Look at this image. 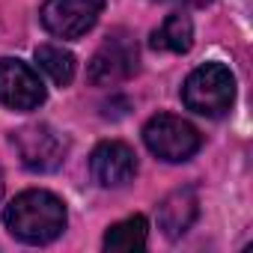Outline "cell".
Returning a JSON list of instances; mask_svg holds the SVG:
<instances>
[{
  "label": "cell",
  "instance_id": "obj_7",
  "mask_svg": "<svg viewBox=\"0 0 253 253\" xmlns=\"http://www.w3.org/2000/svg\"><path fill=\"white\" fill-rule=\"evenodd\" d=\"M45 84L18 57H0V104L9 110H36L45 104Z\"/></svg>",
  "mask_w": 253,
  "mask_h": 253
},
{
  "label": "cell",
  "instance_id": "obj_12",
  "mask_svg": "<svg viewBox=\"0 0 253 253\" xmlns=\"http://www.w3.org/2000/svg\"><path fill=\"white\" fill-rule=\"evenodd\" d=\"M36 63H39V69H42L57 86H69L72 78H75V69H78L75 54L66 51L63 45H39V48H36Z\"/></svg>",
  "mask_w": 253,
  "mask_h": 253
},
{
  "label": "cell",
  "instance_id": "obj_4",
  "mask_svg": "<svg viewBox=\"0 0 253 253\" xmlns=\"http://www.w3.org/2000/svg\"><path fill=\"white\" fill-rule=\"evenodd\" d=\"M137 63H140L137 42L125 30H113L101 42V48L92 54L86 75L95 86H116V84L128 81L137 72Z\"/></svg>",
  "mask_w": 253,
  "mask_h": 253
},
{
  "label": "cell",
  "instance_id": "obj_2",
  "mask_svg": "<svg viewBox=\"0 0 253 253\" xmlns=\"http://www.w3.org/2000/svg\"><path fill=\"white\" fill-rule=\"evenodd\" d=\"M182 101L188 110L217 119L223 113H229L232 101H235V78L223 63H203L197 66L185 86H182Z\"/></svg>",
  "mask_w": 253,
  "mask_h": 253
},
{
  "label": "cell",
  "instance_id": "obj_8",
  "mask_svg": "<svg viewBox=\"0 0 253 253\" xmlns=\"http://www.w3.org/2000/svg\"><path fill=\"white\" fill-rule=\"evenodd\" d=\"M89 173L101 188H122L137 176V155L122 140H104L89 155Z\"/></svg>",
  "mask_w": 253,
  "mask_h": 253
},
{
  "label": "cell",
  "instance_id": "obj_13",
  "mask_svg": "<svg viewBox=\"0 0 253 253\" xmlns=\"http://www.w3.org/2000/svg\"><path fill=\"white\" fill-rule=\"evenodd\" d=\"M182 3H191V6H206L209 0H182Z\"/></svg>",
  "mask_w": 253,
  "mask_h": 253
},
{
  "label": "cell",
  "instance_id": "obj_1",
  "mask_svg": "<svg viewBox=\"0 0 253 253\" xmlns=\"http://www.w3.org/2000/svg\"><path fill=\"white\" fill-rule=\"evenodd\" d=\"M66 220H69L66 203L57 194L42 191V188L18 194L3 211L6 229L24 244H48L60 238L66 229Z\"/></svg>",
  "mask_w": 253,
  "mask_h": 253
},
{
  "label": "cell",
  "instance_id": "obj_9",
  "mask_svg": "<svg viewBox=\"0 0 253 253\" xmlns=\"http://www.w3.org/2000/svg\"><path fill=\"white\" fill-rule=\"evenodd\" d=\"M197 211H200V203L194 188H179L158 206V223L170 238H179L191 229V223L197 220Z\"/></svg>",
  "mask_w": 253,
  "mask_h": 253
},
{
  "label": "cell",
  "instance_id": "obj_5",
  "mask_svg": "<svg viewBox=\"0 0 253 253\" xmlns=\"http://www.w3.org/2000/svg\"><path fill=\"white\" fill-rule=\"evenodd\" d=\"M12 143L21 155V164L33 173H51L66 161L69 143L66 137L51 128V125L39 122V125H24L12 134Z\"/></svg>",
  "mask_w": 253,
  "mask_h": 253
},
{
  "label": "cell",
  "instance_id": "obj_10",
  "mask_svg": "<svg viewBox=\"0 0 253 253\" xmlns=\"http://www.w3.org/2000/svg\"><path fill=\"white\" fill-rule=\"evenodd\" d=\"M149 45L155 51H170V54H188L194 45V24L185 12H173L164 18V24L152 33Z\"/></svg>",
  "mask_w": 253,
  "mask_h": 253
},
{
  "label": "cell",
  "instance_id": "obj_3",
  "mask_svg": "<svg viewBox=\"0 0 253 253\" xmlns=\"http://www.w3.org/2000/svg\"><path fill=\"white\" fill-rule=\"evenodd\" d=\"M143 143L152 155H158L161 161H170V164H182L188 158L197 155L203 137L194 125L182 116H173V113H158L146 122L143 128Z\"/></svg>",
  "mask_w": 253,
  "mask_h": 253
},
{
  "label": "cell",
  "instance_id": "obj_11",
  "mask_svg": "<svg viewBox=\"0 0 253 253\" xmlns=\"http://www.w3.org/2000/svg\"><path fill=\"white\" fill-rule=\"evenodd\" d=\"M146 235H149V223L143 214H131L119 223H113L104 232V250H119V253H131V250H143L146 247Z\"/></svg>",
  "mask_w": 253,
  "mask_h": 253
},
{
  "label": "cell",
  "instance_id": "obj_14",
  "mask_svg": "<svg viewBox=\"0 0 253 253\" xmlns=\"http://www.w3.org/2000/svg\"><path fill=\"white\" fill-rule=\"evenodd\" d=\"M0 197H3V170H0Z\"/></svg>",
  "mask_w": 253,
  "mask_h": 253
},
{
  "label": "cell",
  "instance_id": "obj_6",
  "mask_svg": "<svg viewBox=\"0 0 253 253\" xmlns=\"http://www.w3.org/2000/svg\"><path fill=\"white\" fill-rule=\"evenodd\" d=\"M104 9V0H45L42 3V27L57 39H81L89 33Z\"/></svg>",
  "mask_w": 253,
  "mask_h": 253
}]
</instances>
